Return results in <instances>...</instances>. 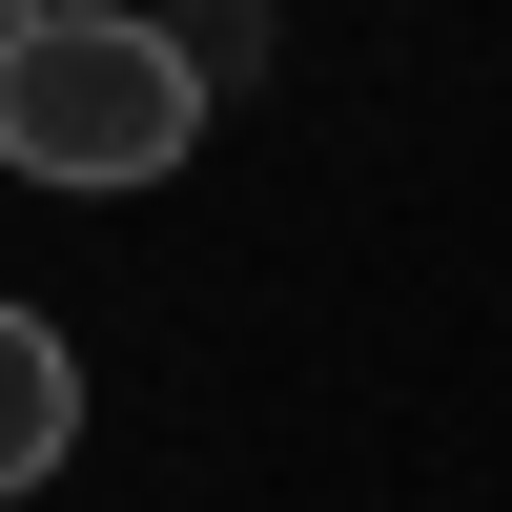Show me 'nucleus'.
I'll list each match as a JSON object with an SVG mask.
<instances>
[{
	"label": "nucleus",
	"instance_id": "nucleus-1",
	"mask_svg": "<svg viewBox=\"0 0 512 512\" xmlns=\"http://www.w3.org/2000/svg\"><path fill=\"white\" fill-rule=\"evenodd\" d=\"M205 144V62L164 21H123V0H41L21 41H0V164L21 185H164V164Z\"/></svg>",
	"mask_w": 512,
	"mask_h": 512
},
{
	"label": "nucleus",
	"instance_id": "nucleus-2",
	"mask_svg": "<svg viewBox=\"0 0 512 512\" xmlns=\"http://www.w3.org/2000/svg\"><path fill=\"white\" fill-rule=\"evenodd\" d=\"M62 451H82V349L41 308H0V492H41Z\"/></svg>",
	"mask_w": 512,
	"mask_h": 512
},
{
	"label": "nucleus",
	"instance_id": "nucleus-3",
	"mask_svg": "<svg viewBox=\"0 0 512 512\" xmlns=\"http://www.w3.org/2000/svg\"><path fill=\"white\" fill-rule=\"evenodd\" d=\"M21 21H41V0H0V41H21Z\"/></svg>",
	"mask_w": 512,
	"mask_h": 512
}]
</instances>
